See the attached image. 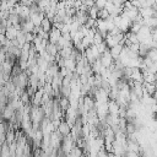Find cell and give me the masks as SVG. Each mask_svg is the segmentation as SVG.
<instances>
[{
	"label": "cell",
	"instance_id": "4",
	"mask_svg": "<svg viewBox=\"0 0 157 157\" xmlns=\"http://www.w3.org/2000/svg\"><path fill=\"white\" fill-rule=\"evenodd\" d=\"M18 2H20V5H23V6H28V7H29V6L33 4V1H32V0H20Z\"/></svg>",
	"mask_w": 157,
	"mask_h": 157
},
{
	"label": "cell",
	"instance_id": "2",
	"mask_svg": "<svg viewBox=\"0 0 157 157\" xmlns=\"http://www.w3.org/2000/svg\"><path fill=\"white\" fill-rule=\"evenodd\" d=\"M97 15H98V9L93 5L92 7L88 9V12H87V16L90 18H93V20H97Z\"/></svg>",
	"mask_w": 157,
	"mask_h": 157
},
{
	"label": "cell",
	"instance_id": "5",
	"mask_svg": "<svg viewBox=\"0 0 157 157\" xmlns=\"http://www.w3.org/2000/svg\"><path fill=\"white\" fill-rule=\"evenodd\" d=\"M9 1H11V2H12V4H16V2H18V1H20V0H9Z\"/></svg>",
	"mask_w": 157,
	"mask_h": 157
},
{
	"label": "cell",
	"instance_id": "1",
	"mask_svg": "<svg viewBox=\"0 0 157 157\" xmlns=\"http://www.w3.org/2000/svg\"><path fill=\"white\" fill-rule=\"evenodd\" d=\"M39 27L42 28V31H44V32L49 33V32H50V29H52V22H50L48 18H45V17H44V18L42 20V22H40Z\"/></svg>",
	"mask_w": 157,
	"mask_h": 157
},
{
	"label": "cell",
	"instance_id": "3",
	"mask_svg": "<svg viewBox=\"0 0 157 157\" xmlns=\"http://www.w3.org/2000/svg\"><path fill=\"white\" fill-rule=\"evenodd\" d=\"M105 4H107V0H94V6H96L98 10H99V9H104Z\"/></svg>",
	"mask_w": 157,
	"mask_h": 157
}]
</instances>
